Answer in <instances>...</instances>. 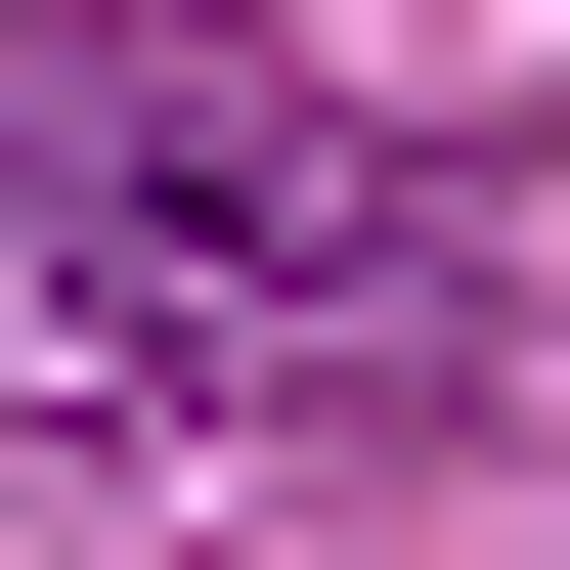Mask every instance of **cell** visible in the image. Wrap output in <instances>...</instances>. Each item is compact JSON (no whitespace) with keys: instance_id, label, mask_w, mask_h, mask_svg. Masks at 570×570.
Here are the masks:
<instances>
[{"instance_id":"cell-1","label":"cell","mask_w":570,"mask_h":570,"mask_svg":"<svg viewBox=\"0 0 570 570\" xmlns=\"http://www.w3.org/2000/svg\"><path fill=\"white\" fill-rule=\"evenodd\" d=\"M395 307H439V176L307 45H176V0L0 45V395H352Z\"/></svg>"}]
</instances>
